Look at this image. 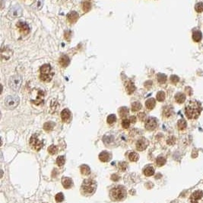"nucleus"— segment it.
I'll list each match as a JSON object with an SVG mask.
<instances>
[{"instance_id":"nucleus-1","label":"nucleus","mask_w":203,"mask_h":203,"mask_svg":"<svg viewBox=\"0 0 203 203\" xmlns=\"http://www.w3.org/2000/svg\"><path fill=\"white\" fill-rule=\"evenodd\" d=\"M202 108L201 103L197 101H190L186 105V115L188 119H197L201 114Z\"/></svg>"},{"instance_id":"nucleus-2","label":"nucleus","mask_w":203,"mask_h":203,"mask_svg":"<svg viewBox=\"0 0 203 203\" xmlns=\"http://www.w3.org/2000/svg\"><path fill=\"white\" fill-rule=\"evenodd\" d=\"M97 188V183L92 180H85L81 186V191L85 195L93 194Z\"/></svg>"},{"instance_id":"nucleus-3","label":"nucleus","mask_w":203,"mask_h":203,"mask_svg":"<svg viewBox=\"0 0 203 203\" xmlns=\"http://www.w3.org/2000/svg\"><path fill=\"white\" fill-rule=\"evenodd\" d=\"M40 70H41L40 78L42 81L50 82V80H52L53 73L52 68L50 64H43L40 69Z\"/></svg>"},{"instance_id":"nucleus-4","label":"nucleus","mask_w":203,"mask_h":203,"mask_svg":"<svg viewBox=\"0 0 203 203\" xmlns=\"http://www.w3.org/2000/svg\"><path fill=\"white\" fill-rule=\"evenodd\" d=\"M110 196L113 200L116 201H120L125 199L126 196V192L124 188L122 186H117V187L113 188L110 191Z\"/></svg>"},{"instance_id":"nucleus-5","label":"nucleus","mask_w":203,"mask_h":203,"mask_svg":"<svg viewBox=\"0 0 203 203\" xmlns=\"http://www.w3.org/2000/svg\"><path fill=\"white\" fill-rule=\"evenodd\" d=\"M22 83V77L20 75L12 76L9 81V87L14 91H18Z\"/></svg>"},{"instance_id":"nucleus-6","label":"nucleus","mask_w":203,"mask_h":203,"mask_svg":"<svg viewBox=\"0 0 203 203\" xmlns=\"http://www.w3.org/2000/svg\"><path fill=\"white\" fill-rule=\"evenodd\" d=\"M19 104V98L15 96H7L5 99V106L9 109H14Z\"/></svg>"},{"instance_id":"nucleus-7","label":"nucleus","mask_w":203,"mask_h":203,"mask_svg":"<svg viewBox=\"0 0 203 203\" xmlns=\"http://www.w3.org/2000/svg\"><path fill=\"white\" fill-rule=\"evenodd\" d=\"M30 146L31 147V148L34 151H39L41 150V148H43V142L38 139L37 135H32V137L30 139Z\"/></svg>"},{"instance_id":"nucleus-8","label":"nucleus","mask_w":203,"mask_h":203,"mask_svg":"<svg viewBox=\"0 0 203 203\" xmlns=\"http://www.w3.org/2000/svg\"><path fill=\"white\" fill-rule=\"evenodd\" d=\"M22 13L23 10L21 8V6H19L18 5H13V6H11V8L9 9V12H8V15H9L10 18H17L22 15Z\"/></svg>"},{"instance_id":"nucleus-9","label":"nucleus","mask_w":203,"mask_h":203,"mask_svg":"<svg viewBox=\"0 0 203 203\" xmlns=\"http://www.w3.org/2000/svg\"><path fill=\"white\" fill-rule=\"evenodd\" d=\"M191 203H203V192L202 190H197L190 196Z\"/></svg>"},{"instance_id":"nucleus-10","label":"nucleus","mask_w":203,"mask_h":203,"mask_svg":"<svg viewBox=\"0 0 203 203\" xmlns=\"http://www.w3.org/2000/svg\"><path fill=\"white\" fill-rule=\"evenodd\" d=\"M145 128L148 131H153L154 130L157 126H158V122L156 120L155 118H152L150 117L147 119L146 122H145Z\"/></svg>"},{"instance_id":"nucleus-11","label":"nucleus","mask_w":203,"mask_h":203,"mask_svg":"<svg viewBox=\"0 0 203 203\" xmlns=\"http://www.w3.org/2000/svg\"><path fill=\"white\" fill-rule=\"evenodd\" d=\"M148 146V141L144 137L140 138L136 143V149L139 151H144Z\"/></svg>"},{"instance_id":"nucleus-12","label":"nucleus","mask_w":203,"mask_h":203,"mask_svg":"<svg viewBox=\"0 0 203 203\" xmlns=\"http://www.w3.org/2000/svg\"><path fill=\"white\" fill-rule=\"evenodd\" d=\"M16 26H17L18 29L20 30V31L23 34H27L30 32L29 25H27V23L23 22V21H19V22L17 23Z\"/></svg>"},{"instance_id":"nucleus-13","label":"nucleus","mask_w":203,"mask_h":203,"mask_svg":"<svg viewBox=\"0 0 203 203\" xmlns=\"http://www.w3.org/2000/svg\"><path fill=\"white\" fill-rule=\"evenodd\" d=\"M12 54V50L9 48L8 47H5L2 49V59L4 60H7L10 58V57Z\"/></svg>"},{"instance_id":"nucleus-14","label":"nucleus","mask_w":203,"mask_h":203,"mask_svg":"<svg viewBox=\"0 0 203 203\" xmlns=\"http://www.w3.org/2000/svg\"><path fill=\"white\" fill-rule=\"evenodd\" d=\"M125 86H126V89L128 94L130 95V94L133 93L134 92H135V86L133 82H132V81L128 80V81L126 82V85H125Z\"/></svg>"},{"instance_id":"nucleus-15","label":"nucleus","mask_w":203,"mask_h":203,"mask_svg":"<svg viewBox=\"0 0 203 203\" xmlns=\"http://www.w3.org/2000/svg\"><path fill=\"white\" fill-rule=\"evenodd\" d=\"M79 14L77 13L76 11H71L67 16L68 20H69V21L70 23L76 22L77 20H78V18H79Z\"/></svg>"},{"instance_id":"nucleus-16","label":"nucleus","mask_w":203,"mask_h":203,"mask_svg":"<svg viewBox=\"0 0 203 203\" xmlns=\"http://www.w3.org/2000/svg\"><path fill=\"white\" fill-rule=\"evenodd\" d=\"M70 117H71V112L69 109H65L62 111L61 112V119L63 121H68L70 119Z\"/></svg>"},{"instance_id":"nucleus-17","label":"nucleus","mask_w":203,"mask_h":203,"mask_svg":"<svg viewBox=\"0 0 203 203\" xmlns=\"http://www.w3.org/2000/svg\"><path fill=\"white\" fill-rule=\"evenodd\" d=\"M62 183L65 189H70L73 185L72 180L69 177H63V180H62Z\"/></svg>"},{"instance_id":"nucleus-18","label":"nucleus","mask_w":203,"mask_h":203,"mask_svg":"<svg viewBox=\"0 0 203 203\" xmlns=\"http://www.w3.org/2000/svg\"><path fill=\"white\" fill-rule=\"evenodd\" d=\"M69 57H67L66 55H63L60 58H59V64L61 65V66H63V67H66V66H67L69 64Z\"/></svg>"},{"instance_id":"nucleus-19","label":"nucleus","mask_w":203,"mask_h":203,"mask_svg":"<svg viewBox=\"0 0 203 203\" xmlns=\"http://www.w3.org/2000/svg\"><path fill=\"white\" fill-rule=\"evenodd\" d=\"M110 158V155L107 151H103L99 154V159L102 162H107Z\"/></svg>"},{"instance_id":"nucleus-20","label":"nucleus","mask_w":203,"mask_h":203,"mask_svg":"<svg viewBox=\"0 0 203 203\" xmlns=\"http://www.w3.org/2000/svg\"><path fill=\"white\" fill-rule=\"evenodd\" d=\"M155 105H156L155 100L152 98H148V99L145 102V106H146L147 109L149 110L153 109L154 108V106H155Z\"/></svg>"},{"instance_id":"nucleus-21","label":"nucleus","mask_w":203,"mask_h":203,"mask_svg":"<svg viewBox=\"0 0 203 203\" xmlns=\"http://www.w3.org/2000/svg\"><path fill=\"white\" fill-rule=\"evenodd\" d=\"M175 100H176V103H180V104L183 103L186 100V96L182 92H178L175 96Z\"/></svg>"},{"instance_id":"nucleus-22","label":"nucleus","mask_w":203,"mask_h":203,"mask_svg":"<svg viewBox=\"0 0 203 203\" xmlns=\"http://www.w3.org/2000/svg\"><path fill=\"white\" fill-rule=\"evenodd\" d=\"M143 173L146 176H151L154 174V169L151 166H147L143 170Z\"/></svg>"},{"instance_id":"nucleus-23","label":"nucleus","mask_w":203,"mask_h":203,"mask_svg":"<svg viewBox=\"0 0 203 203\" xmlns=\"http://www.w3.org/2000/svg\"><path fill=\"white\" fill-rule=\"evenodd\" d=\"M202 34L201 31H193V34H192L193 41H196V42H199V41L202 40Z\"/></svg>"},{"instance_id":"nucleus-24","label":"nucleus","mask_w":203,"mask_h":203,"mask_svg":"<svg viewBox=\"0 0 203 203\" xmlns=\"http://www.w3.org/2000/svg\"><path fill=\"white\" fill-rule=\"evenodd\" d=\"M54 128V123L52 122V121H49V122H46L43 125V129L46 131H51L53 130Z\"/></svg>"},{"instance_id":"nucleus-25","label":"nucleus","mask_w":203,"mask_h":203,"mask_svg":"<svg viewBox=\"0 0 203 203\" xmlns=\"http://www.w3.org/2000/svg\"><path fill=\"white\" fill-rule=\"evenodd\" d=\"M119 114L121 118H126L129 114V109L126 107H121L119 109Z\"/></svg>"},{"instance_id":"nucleus-26","label":"nucleus","mask_w":203,"mask_h":203,"mask_svg":"<svg viewBox=\"0 0 203 203\" xmlns=\"http://www.w3.org/2000/svg\"><path fill=\"white\" fill-rule=\"evenodd\" d=\"M80 170H81V174L85 175V176H88V175L91 174V169L88 165H82Z\"/></svg>"},{"instance_id":"nucleus-27","label":"nucleus","mask_w":203,"mask_h":203,"mask_svg":"<svg viewBox=\"0 0 203 203\" xmlns=\"http://www.w3.org/2000/svg\"><path fill=\"white\" fill-rule=\"evenodd\" d=\"M187 126V124H186V121L184 120V119H180L179 120L178 122H177V127H178L179 130L183 131L184 129H186Z\"/></svg>"},{"instance_id":"nucleus-28","label":"nucleus","mask_w":203,"mask_h":203,"mask_svg":"<svg viewBox=\"0 0 203 203\" xmlns=\"http://www.w3.org/2000/svg\"><path fill=\"white\" fill-rule=\"evenodd\" d=\"M138 154L136 152H131L129 153V159L130 161H132V162H136L138 160Z\"/></svg>"},{"instance_id":"nucleus-29","label":"nucleus","mask_w":203,"mask_h":203,"mask_svg":"<svg viewBox=\"0 0 203 203\" xmlns=\"http://www.w3.org/2000/svg\"><path fill=\"white\" fill-rule=\"evenodd\" d=\"M141 109H142L141 103L135 102V103H133L132 104V112H138V111H139Z\"/></svg>"},{"instance_id":"nucleus-30","label":"nucleus","mask_w":203,"mask_h":203,"mask_svg":"<svg viewBox=\"0 0 203 203\" xmlns=\"http://www.w3.org/2000/svg\"><path fill=\"white\" fill-rule=\"evenodd\" d=\"M158 81L160 83H164L167 81V76L164 75V73H158Z\"/></svg>"},{"instance_id":"nucleus-31","label":"nucleus","mask_w":203,"mask_h":203,"mask_svg":"<svg viewBox=\"0 0 203 203\" xmlns=\"http://www.w3.org/2000/svg\"><path fill=\"white\" fill-rule=\"evenodd\" d=\"M82 9L85 12H88L91 9V4L89 2H84L82 3Z\"/></svg>"},{"instance_id":"nucleus-32","label":"nucleus","mask_w":203,"mask_h":203,"mask_svg":"<svg viewBox=\"0 0 203 203\" xmlns=\"http://www.w3.org/2000/svg\"><path fill=\"white\" fill-rule=\"evenodd\" d=\"M156 163L159 167H162V166H164L166 163V159L164 157H159L156 160Z\"/></svg>"},{"instance_id":"nucleus-33","label":"nucleus","mask_w":203,"mask_h":203,"mask_svg":"<svg viewBox=\"0 0 203 203\" xmlns=\"http://www.w3.org/2000/svg\"><path fill=\"white\" fill-rule=\"evenodd\" d=\"M65 162H66V160H65V157L63 156H59L57 157V163L59 167H63L65 164Z\"/></svg>"},{"instance_id":"nucleus-34","label":"nucleus","mask_w":203,"mask_h":203,"mask_svg":"<svg viewBox=\"0 0 203 203\" xmlns=\"http://www.w3.org/2000/svg\"><path fill=\"white\" fill-rule=\"evenodd\" d=\"M116 121V117L115 115H110L108 117H107V119H106V121L107 123L110 124V125H112L113 124L115 121Z\"/></svg>"},{"instance_id":"nucleus-35","label":"nucleus","mask_w":203,"mask_h":203,"mask_svg":"<svg viewBox=\"0 0 203 203\" xmlns=\"http://www.w3.org/2000/svg\"><path fill=\"white\" fill-rule=\"evenodd\" d=\"M57 151H58V148H57V147L55 146V145H50V146L49 147V148H48V152H49L50 154H52V155L56 154V153H57Z\"/></svg>"},{"instance_id":"nucleus-36","label":"nucleus","mask_w":203,"mask_h":203,"mask_svg":"<svg viewBox=\"0 0 203 203\" xmlns=\"http://www.w3.org/2000/svg\"><path fill=\"white\" fill-rule=\"evenodd\" d=\"M157 99H158L159 102H163V101L165 99V93L163 91H160L158 92V94H157Z\"/></svg>"},{"instance_id":"nucleus-37","label":"nucleus","mask_w":203,"mask_h":203,"mask_svg":"<svg viewBox=\"0 0 203 203\" xmlns=\"http://www.w3.org/2000/svg\"><path fill=\"white\" fill-rule=\"evenodd\" d=\"M173 113V110L170 107H166L164 109V115L166 117H170Z\"/></svg>"},{"instance_id":"nucleus-38","label":"nucleus","mask_w":203,"mask_h":203,"mask_svg":"<svg viewBox=\"0 0 203 203\" xmlns=\"http://www.w3.org/2000/svg\"><path fill=\"white\" fill-rule=\"evenodd\" d=\"M195 9H196V11L197 12H199V13H200V12H202L203 11V2H198V3L196 5V6H195Z\"/></svg>"},{"instance_id":"nucleus-39","label":"nucleus","mask_w":203,"mask_h":203,"mask_svg":"<svg viewBox=\"0 0 203 203\" xmlns=\"http://www.w3.org/2000/svg\"><path fill=\"white\" fill-rule=\"evenodd\" d=\"M55 198H56V200H57V202H63L64 200V196L62 192L57 193V194L56 195V197H55Z\"/></svg>"},{"instance_id":"nucleus-40","label":"nucleus","mask_w":203,"mask_h":203,"mask_svg":"<svg viewBox=\"0 0 203 203\" xmlns=\"http://www.w3.org/2000/svg\"><path fill=\"white\" fill-rule=\"evenodd\" d=\"M119 169L120 170H122V171H125L127 169V167H128V164H127L126 162H120V163H119Z\"/></svg>"},{"instance_id":"nucleus-41","label":"nucleus","mask_w":203,"mask_h":203,"mask_svg":"<svg viewBox=\"0 0 203 203\" xmlns=\"http://www.w3.org/2000/svg\"><path fill=\"white\" fill-rule=\"evenodd\" d=\"M130 120H128V119H124L123 121H122V127L124 128H126V129H127V128H129V126H130Z\"/></svg>"},{"instance_id":"nucleus-42","label":"nucleus","mask_w":203,"mask_h":203,"mask_svg":"<svg viewBox=\"0 0 203 203\" xmlns=\"http://www.w3.org/2000/svg\"><path fill=\"white\" fill-rule=\"evenodd\" d=\"M43 0H36L35 1V4H36V9H41L43 6Z\"/></svg>"},{"instance_id":"nucleus-43","label":"nucleus","mask_w":203,"mask_h":203,"mask_svg":"<svg viewBox=\"0 0 203 203\" xmlns=\"http://www.w3.org/2000/svg\"><path fill=\"white\" fill-rule=\"evenodd\" d=\"M175 142H176V138L174 136H171L170 137H169L168 140L167 141V144H169V145H173V144H175Z\"/></svg>"},{"instance_id":"nucleus-44","label":"nucleus","mask_w":203,"mask_h":203,"mask_svg":"<svg viewBox=\"0 0 203 203\" xmlns=\"http://www.w3.org/2000/svg\"><path fill=\"white\" fill-rule=\"evenodd\" d=\"M179 80H180V79H179L177 76L172 75L171 76H170V81H171L173 83H177V82H179Z\"/></svg>"},{"instance_id":"nucleus-45","label":"nucleus","mask_w":203,"mask_h":203,"mask_svg":"<svg viewBox=\"0 0 203 203\" xmlns=\"http://www.w3.org/2000/svg\"><path fill=\"white\" fill-rule=\"evenodd\" d=\"M71 34H72V33H71V31H67L65 32V38H66V40H67V41H69Z\"/></svg>"},{"instance_id":"nucleus-46","label":"nucleus","mask_w":203,"mask_h":203,"mask_svg":"<svg viewBox=\"0 0 203 203\" xmlns=\"http://www.w3.org/2000/svg\"><path fill=\"white\" fill-rule=\"evenodd\" d=\"M111 179L113 180V181H117V180H119V179H120V177L117 176V175H113V176H111Z\"/></svg>"},{"instance_id":"nucleus-47","label":"nucleus","mask_w":203,"mask_h":203,"mask_svg":"<svg viewBox=\"0 0 203 203\" xmlns=\"http://www.w3.org/2000/svg\"><path fill=\"white\" fill-rule=\"evenodd\" d=\"M130 122H132V123H135L136 122V118H135V116H132L130 117Z\"/></svg>"},{"instance_id":"nucleus-48","label":"nucleus","mask_w":203,"mask_h":203,"mask_svg":"<svg viewBox=\"0 0 203 203\" xmlns=\"http://www.w3.org/2000/svg\"><path fill=\"white\" fill-rule=\"evenodd\" d=\"M138 116L141 118V120H144V118L145 117V115H144V113H140V114H138Z\"/></svg>"}]
</instances>
